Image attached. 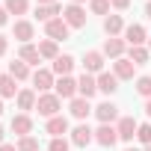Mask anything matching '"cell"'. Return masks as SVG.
I'll use <instances>...</instances> for the list:
<instances>
[{
	"label": "cell",
	"instance_id": "1",
	"mask_svg": "<svg viewBox=\"0 0 151 151\" xmlns=\"http://www.w3.org/2000/svg\"><path fill=\"white\" fill-rule=\"evenodd\" d=\"M36 110H39V116H45V119L62 116V113H59V110H62V98H59L56 92H45V95H39V101H36Z\"/></svg>",
	"mask_w": 151,
	"mask_h": 151
},
{
	"label": "cell",
	"instance_id": "2",
	"mask_svg": "<svg viewBox=\"0 0 151 151\" xmlns=\"http://www.w3.org/2000/svg\"><path fill=\"white\" fill-rule=\"evenodd\" d=\"M62 21L71 30H80V27H86V9L77 3H68V6H62Z\"/></svg>",
	"mask_w": 151,
	"mask_h": 151
},
{
	"label": "cell",
	"instance_id": "3",
	"mask_svg": "<svg viewBox=\"0 0 151 151\" xmlns=\"http://www.w3.org/2000/svg\"><path fill=\"white\" fill-rule=\"evenodd\" d=\"M33 89L39 92V95H45V92H50L53 86H56V74L50 71V68H39V71H33Z\"/></svg>",
	"mask_w": 151,
	"mask_h": 151
},
{
	"label": "cell",
	"instance_id": "4",
	"mask_svg": "<svg viewBox=\"0 0 151 151\" xmlns=\"http://www.w3.org/2000/svg\"><path fill=\"white\" fill-rule=\"evenodd\" d=\"M116 130H119V139H122V142H133V139H136L139 124H136V119H133V116H122V119L116 122Z\"/></svg>",
	"mask_w": 151,
	"mask_h": 151
},
{
	"label": "cell",
	"instance_id": "5",
	"mask_svg": "<svg viewBox=\"0 0 151 151\" xmlns=\"http://www.w3.org/2000/svg\"><path fill=\"white\" fill-rule=\"evenodd\" d=\"M9 127H12V133H15L18 139H21V136H33V119H30V113H18V116H12Z\"/></svg>",
	"mask_w": 151,
	"mask_h": 151
},
{
	"label": "cell",
	"instance_id": "6",
	"mask_svg": "<svg viewBox=\"0 0 151 151\" xmlns=\"http://www.w3.org/2000/svg\"><path fill=\"white\" fill-rule=\"evenodd\" d=\"M53 92H56L62 101H74V98H77V80H74V77H56Z\"/></svg>",
	"mask_w": 151,
	"mask_h": 151
},
{
	"label": "cell",
	"instance_id": "7",
	"mask_svg": "<svg viewBox=\"0 0 151 151\" xmlns=\"http://www.w3.org/2000/svg\"><path fill=\"white\" fill-rule=\"evenodd\" d=\"M95 92H98V77H95V74H89V71H83L80 77H77V95L89 101Z\"/></svg>",
	"mask_w": 151,
	"mask_h": 151
},
{
	"label": "cell",
	"instance_id": "8",
	"mask_svg": "<svg viewBox=\"0 0 151 151\" xmlns=\"http://www.w3.org/2000/svg\"><path fill=\"white\" fill-rule=\"evenodd\" d=\"M12 36H15L21 45H30V42H33V36H36V27H33V21H27V18H18V21H15V27H12Z\"/></svg>",
	"mask_w": 151,
	"mask_h": 151
},
{
	"label": "cell",
	"instance_id": "9",
	"mask_svg": "<svg viewBox=\"0 0 151 151\" xmlns=\"http://www.w3.org/2000/svg\"><path fill=\"white\" fill-rule=\"evenodd\" d=\"M95 116H98L101 124H113V122L122 119V116H119V107H116L113 101H101V104L95 107Z\"/></svg>",
	"mask_w": 151,
	"mask_h": 151
},
{
	"label": "cell",
	"instance_id": "10",
	"mask_svg": "<svg viewBox=\"0 0 151 151\" xmlns=\"http://www.w3.org/2000/svg\"><path fill=\"white\" fill-rule=\"evenodd\" d=\"M95 142L104 145V148H113V145L119 142V130H116V124H98V130H95Z\"/></svg>",
	"mask_w": 151,
	"mask_h": 151
},
{
	"label": "cell",
	"instance_id": "11",
	"mask_svg": "<svg viewBox=\"0 0 151 151\" xmlns=\"http://www.w3.org/2000/svg\"><path fill=\"white\" fill-rule=\"evenodd\" d=\"M71 145H77V148H86L89 142H95V130L89 127V124H77V127H74L71 130Z\"/></svg>",
	"mask_w": 151,
	"mask_h": 151
},
{
	"label": "cell",
	"instance_id": "12",
	"mask_svg": "<svg viewBox=\"0 0 151 151\" xmlns=\"http://www.w3.org/2000/svg\"><path fill=\"white\" fill-rule=\"evenodd\" d=\"M45 33H47V39H53V42H62V39H68L71 27H68L62 18H53V21H47V24H45Z\"/></svg>",
	"mask_w": 151,
	"mask_h": 151
},
{
	"label": "cell",
	"instance_id": "13",
	"mask_svg": "<svg viewBox=\"0 0 151 151\" xmlns=\"http://www.w3.org/2000/svg\"><path fill=\"white\" fill-rule=\"evenodd\" d=\"M124 42H127L130 47H142V45L148 42L145 27H142V24H130V27H124Z\"/></svg>",
	"mask_w": 151,
	"mask_h": 151
},
{
	"label": "cell",
	"instance_id": "14",
	"mask_svg": "<svg viewBox=\"0 0 151 151\" xmlns=\"http://www.w3.org/2000/svg\"><path fill=\"white\" fill-rule=\"evenodd\" d=\"M124 50H127V42L124 39H119V36H113V39H107L104 42V56H110V59H122L124 56Z\"/></svg>",
	"mask_w": 151,
	"mask_h": 151
},
{
	"label": "cell",
	"instance_id": "15",
	"mask_svg": "<svg viewBox=\"0 0 151 151\" xmlns=\"http://www.w3.org/2000/svg\"><path fill=\"white\" fill-rule=\"evenodd\" d=\"M68 113H71L74 119H77V122H83V119H86L89 113H95V107H92V104H89L86 98H80V95H77L74 101H68Z\"/></svg>",
	"mask_w": 151,
	"mask_h": 151
},
{
	"label": "cell",
	"instance_id": "16",
	"mask_svg": "<svg viewBox=\"0 0 151 151\" xmlns=\"http://www.w3.org/2000/svg\"><path fill=\"white\" fill-rule=\"evenodd\" d=\"M83 71L101 74V71H104V53H101V50H86V56H83Z\"/></svg>",
	"mask_w": 151,
	"mask_h": 151
},
{
	"label": "cell",
	"instance_id": "17",
	"mask_svg": "<svg viewBox=\"0 0 151 151\" xmlns=\"http://www.w3.org/2000/svg\"><path fill=\"white\" fill-rule=\"evenodd\" d=\"M36 101H39V92H36V89H21V92L15 95V104H18V110H21V113L36 110Z\"/></svg>",
	"mask_w": 151,
	"mask_h": 151
},
{
	"label": "cell",
	"instance_id": "18",
	"mask_svg": "<svg viewBox=\"0 0 151 151\" xmlns=\"http://www.w3.org/2000/svg\"><path fill=\"white\" fill-rule=\"evenodd\" d=\"M113 74L119 80H133V74H136V65L127 59V56H122V59H116L113 62Z\"/></svg>",
	"mask_w": 151,
	"mask_h": 151
},
{
	"label": "cell",
	"instance_id": "19",
	"mask_svg": "<svg viewBox=\"0 0 151 151\" xmlns=\"http://www.w3.org/2000/svg\"><path fill=\"white\" fill-rule=\"evenodd\" d=\"M56 77H71V71H74V56H68V53H59L56 59H53V68H50Z\"/></svg>",
	"mask_w": 151,
	"mask_h": 151
},
{
	"label": "cell",
	"instance_id": "20",
	"mask_svg": "<svg viewBox=\"0 0 151 151\" xmlns=\"http://www.w3.org/2000/svg\"><path fill=\"white\" fill-rule=\"evenodd\" d=\"M119 89V77L113 71H101L98 74V92H104V95H113Z\"/></svg>",
	"mask_w": 151,
	"mask_h": 151
},
{
	"label": "cell",
	"instance_id": "21",
	"mask_svg": "<svg viewBox=\"0 0 151 151\" xmlns=\"http://www.w3.org/2000/svg\"><path fill=\"white\" fill-rule=\"evenodd\" d=\"M45 133H50L53 139H56V136H62V133H68V119H65V116H53V119H47Z\"/></svg>",
	"mask_w": 151,
	"mask_h": 151
},
{
	"label": "cell",
	"instance_id": "22",
	"mask_svg": "<svg viewBox=\"0 0 151 151\" xmlns=\"http://www.w3.org/2000/svg\"><path fill=\"white\" fill-rule=\"evenodd\" d=\"M15 83H18V80L12 77L9 71H6V74H0V98H15V95L21 92V89H18Z\"/></svg>",
	"mask_w": 151,
	"mask_h": 151
},
{
	"label": "cell",
	"instance_id": "23",
	"mask_svg": "<svg viewBox=\"0 0 151 151\" xmlns=\"http://www.w3.org/2000/svg\"><path fill=\"white\" fill-rule=\"evenodd\" d=\"M36 18H39L42 24H47V21H53V18H62V6H59V3H50V6H36Z\"/></svg>",
	"mask_w": 151,
	"mask_h": 151
},
{
	"label": "cell",
	"instance_id": "24",
	"mask_svg": "<svg viewBox=\"0 0 151 151\" xmlns=\"http://www.w3.org/2000/svg\"><path fill=\"white\" fill-rule=\"evenodd\" d=\"M18 59H24L27 65H39V59H42V53H39V45H21V50H18Z\"/></svg>",
	"mask_w": 151,
	"mask_h": 151
},
{
	"label": "cell",
	"instance_id": "25",
	"mask_svg": "<svg viewBox=\"0 0 151 151\" xmlns=\"http://www.w3.org/2000/svg\"><path fill=\"white\" fill-rule=\"evenodd\" d=\"M9 74L18 80V83H24V80H30L33 74H30V65L24 62V59H15V62H9Z\"/></svg>",
	"mask_w": 151,
	"mask_h": 151
},
{
	"label": "cell",
	"instance_id": "26",
	"mask_svg": "<svg viewBox=\"0 0 151 151\" xmlns=\"http://www.w3.org/2000/svg\"><path fill=\"white\" fill-rule=\"evenodd\" d=\"M104 33L113 39V36H119V33H124V21H122V15H107L104 18Z\"/></svg>",
	"mask_w": 151,
	"mask_h": 151
},
{
	"label": "cell",
	"instance_id": "27",
	"mask_svg": "<svg viewBox=\"0 0 151 151\" xmlns=\"http://www.w3.org/2000/svg\"><path fill=\"white\" fill-rule=\"evenodd\" d=\"M39 53H42V59H56L59 56V42H53V39L39 42Z\"/></svg>",
	"mask_w": 151,
	"mask_h": 151
},
{
	"label": "cell",
	"instance_id": "28",
	"mask_svg": "<svg viewBox=\"0 0 151 151\" xmlns=\"http://www.w3.org/2000/svg\"><path fill=\"white\" fill-rule=\"evenodd\" d=\"M127 59L139 68V65H145V62L151 59V50H148V47H130V50H127Z\"/></svg>",
	"mask_w": 151,
	"mask_h": 151
},
{
	"label": "cell",
	"instance_id": "29",
	"mask_svg": "<svg viewBox=\"0 0 151 151\" xmlns=\"http://www.w3.org/2000/svg\"><path fill=\"white\" fill-rule=\"evenodd\" d=\"M6 12L9 15H27V9H30V0H6Z\"/></svg>",
	"mask_w": 151,
	"mask_h": 151
},
{
	"label": "cell",
	"instance_id": "30",
	"mask_svg": "<svg viewBox=\"0 0 151 151\" xmlns=\"http://www.w3.org/2000/svg\"><path fill=\"white\" fill-rule=\"evenodd\" d=\"M89 9H92V15H110V0H89Z\"/></svg>",
	"mask_w": 151,
	"mask_h": 151
},
{
	"label": "cell",
	"instance_id": "31",
	"mask_svg": "<svg viewBox=\"0 0 151 151\" xmlns=\"http://www.w3.org/2000/svg\"><path fill=\"white\" fill-rule=\"evenodd\" d=\"M136 92L148 101L151 98V77H148V74H145V77H136Z\"/></svg>",
	"mask_w": 151,
	"mask_h": 151
},
{
	"label": "cell",
	"instance_id": "32",
	"mask_svg": "<svg viewBox=\"0 0 151 151\" xmlns=\"http://www.w3.org/2000/svg\"><path fill=\"white\" fill-rule=\"evenodd\" d=\"M15 148H18V151H39V139H36V136H21Z\"/></svg>",
	"mask_w": 151,
	"mask_h": 151
},
{
	"label": "cell",
	"instance_id": "33",
	"mask_svg": "<svg viewBox=\"0 0 151 151\" xmlns=\"http://www.w3.org/2000/svg\"><path fill=\"white\" fill-rule=\"evenodd\" d=\"M136 139H139L142 145H151V122L139 124V130H136Z\"/></svg>",
	"mask_w": 151,
	"mask_h": 151
},
{
	"label": "cell",
	"instance_id": "34",
	"mask_svg": "<svg viewBox=\"0 0 151 151\" xmlns=\"http://www.w3.org/2000/svg\"><path fill=\"white\" fill-rule=\"evenodd\" d=\"M68 148H71V139H65V136H56L47 145V151H68Z\"/></svg>",
	"mask_w": 151,
	"mask_h": 151
},
{
	"label": "cell",
	"instance_id": "35",
	"mask_svg": "<svg viewBox=\"0 0 151 151\" xmlns=\"http://www.w3.org/2000/svg\"><path fill=\"white\" fill-rule=\"evenodd\" d=\"M110 6L122 12V9H127V6H130V0H110Z\"/></svg>",
	"mask_w": 151,
	"mask_h": 151
},
{
	"label": "cell",
	"instance_id": "36",
	"mask_svg": "<svg viewBox=\"0 0 151 151\" xmlns=\"http://www.w3.org/2000/svg\"><path fill=\"white\" fill-rule=\"evenodd\" d=\"M6 50H9V39H6V36H3V33H0V56H3V53H6Z\"/></svg>",
	"mask_w": 151,
	"mask_h": 151
},
{
	"label": "cell",
	"instance_id": "37",
	"mask_svg": "<svg viewBox=\"0 0 151 151\" xmlns=\"http://www.w3.org/2000/svg\"><path fill=\"white\" fill-rule=\"evenodd\" d=\"M6 21H9V12H6V6H0V27H3Z\"/></svg>",
	"mask_w": 151,
	"mask_h": 151
},
{
	"label": "cell",
	"instance_id": "38",
	"mask_svg": "<svg viewBox=\"0 0 151 151\" xmlns=\"http://www.w3.org/2000/svg\"><path fill=\"white\" fill-rule=\"evenodd\" d=\"M0 151H18V148H15V145H6V142H3V145H0Z\"/></svg>",
	"mask_w": 151,
	"mask_h": 151
},
{
	"label": "cell",
	"instance_id": "39",
	"mask_svg": "<svg viewBox=\"0 0 151 151\" xmlns=\"http://www.w3.org/2000/svg\"><path fill=\"white\" fill-rule=\"evenodd\" d=\"M145 116H148V119H151V98H148V101H145Z\"/></svg>",
	"mask_w": 151,
	"mask_h": 151
},
{
	"label": "cell",
	"instance_id": "40",
	"mask_svg": "<svg viewBox=\"0 0 151 151\" xmlns=\"http://www.w3.org/2000/svg\"><path fill=\"white\" fill-rule=\"evenodd\" d=\"M39 6H50V3H56V0H36Z\"/></svg>",
	"mask_w": 151,
	"mask_h": 151
},
{
	"label": "cell",
	"instance_id": "41",
	"mask_svg": "<svg viewBox=\"0 0 151 151\" xmlns=\"http://www.w3.org/2000/svg\"><path fill=\"white\" fill-rule=\"evenodd\" d=\"M3 136H6V130H3V124H0V145H3Z\"/></svg>",
	"mask_w": 151,
	"mask_h": 151
},
{
	"label": "cell",
	"instance_id": "42",
	"mask_svg": "<svg viewBox=\"0 0 151 151\" xmlns=\"http://www.w3.org/2000/svg\"><path fill=\"white\" fill-rule=\"evenodd\" d=\"M145 15H148V18H151V0H148V6H145Z\"/></svg>",
	"mask_w": 151,
	"mask_h": 151
},
{
	"label": "cell",
	"instance_id": "43",
	"mask_svg": "<svg viewBox=\"0 0 151 151\" xmlns=\"http://www.w3.org/2000/svg\"><path fill=\"white\" fill-rule=\"evenodd\" d=\"M68 3H77V6H83V3H86V0H68Z\"/></svg>",
	"mask_w": 151,
	"mask_h": 151
},
{
	"label": "cell",
	"instance_id": "44",
	"mask_svg": "<svg viewBox=\"0 0 151 151\" xmlns=\"http://www.w3.org/2000/svg\"><path fill=\"white\" fill-rule=\"evenodd\" d=\"M0 116H3V98H0Z\"/></svg>",
	"mask_w": 151,
	"mask_h": 151
},
{
	"label": "cell",
	"instance_id": "45",
	"mask_svg": "<svg viewBox=\"0 0 151 151\" xmlns=\"http://www.w3.org/2000/svg\"><path fill=\"white\" fill-rule=\"evenodd\" d=\"M124 151H139V148H124Z\"/></svg>",
	"mask_w": 151,
	"mask_h": 151
},
{
	"label": "cell",
	"instance_id": "46",
	"mask_svg": "<svg viewBox=\"0 0 151 151\" xmlns=\"http://www.w3.org/2000/svg\"><path fill=\"white\" fill-rule=\"evenodd\" d=\"M148 50H151V45H148Z\"/></svg>",
	"mask_w": 151,
	"mask_h": 151
}]
</instances>
